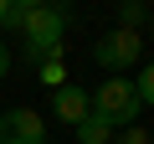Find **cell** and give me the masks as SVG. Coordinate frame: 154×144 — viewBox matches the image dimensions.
Here are the masks:
<instances>
[{"mask_svg": "<svg viewBox=\"0 0 154 144\" xmlns=\"http://www.w3.org/2000/svg\"><path fill=\"white\" fill-rule=\"evenodd\" d=\"M67 5H36V11H21V36H26V52L31 62H46L51 52H62V31H67Z\"/></svg>", "mask_w": 154, "mask_h": 144, "instance_id": "6da1fadb", "label": "cell"}, {"mask_svg": "<svg viewBox=\"0 0 154 144\" xmlns=\"http://www.w3.org/2000/svg\"><path fill=\"white\" fill-rule=\"evenodd\" d=\"M144 113L139 93H134V77H103L98 93H93V118H103L108 129H128L134 118Z\"/></svg>", "mask_w": 154, "mask_h": 144, "instance_id": "7a4b0ae2", "label": "cell"}, {"mask_svg": "<svg viewBox=\"0 0 154 144\" xmlns=\"http://www.w3.org/2000/svg\"><path fill=\"white\" fill-rule=\"evenodd\" d=\"M93 57H98V67H108V77H123L134 62H144V36L113 26V31H103L93 41Z\"/></svg>", "mask_w": 154, "mask_h": 144, "instance_id": "3957f363", "label": "cell"}, {"mask_svg": "<svg viewBox=\"0 0 154 144\" xmlns=\"http://www.w3.org/2000/svg\"><path fill=\"white\" fill-rule=\"evenodd\" d=\"M0 144H46V124L36 108H5L0 113Z\"/></svg>", "mask_w": 154, "mask_h": 144, "instance_id": "277c9868", "label": "cell"}, {"mask_svg": "<svg viewBox=\"0 0 154 144\" xmlns=\"http://www.w3.org/2000/svg\"><path fill=\"white\" fill-rule=\"evenodd\" d=\"M51 113L62 118V124H82L88 113H93V93H82V88H77V83H62L57 93H51Z\"/></svg>", "mask_w": 154, "mask_h": 144, "instance_id": "5b68a950", "label": "cell"}, {"mask_svg": "<svg viewBox=\"0 0 154 144\" xmlns=\"http://www.w3.org/2000/svg\"><path fill=\"white\" fill-rule=\"evenodd\" d=\"M77 144H113V129L103 124V118H82V124H77Z\"/></svg>", "mask_w": 154, "mask_h": 144, "instance_id": "8992f818", "label": "cell"}, {"mask_svg": "<svg viewBox=\"0 0 154 144\" xmlns=\"http://www.w3.org/2000/svg\"><path fill=\"white\" fill-rule=\"evenodd\" d=\"M149 16H144V0H123V5H118V26L123 31H139Z\"/></svg>", "mask_w": 154, "mask_h": 144, "instance_id": "52a82bcc", "label": "cell"}, {"mask_svg": "<svg viewBox=\"0 0 154 144\" xmlns=\"http://www.w3.org/2000/svg\"><path fill=\"white\" fill-rule=\"evenodd\" d=\"M134 93H139V103H144V108H154V62H144V67H139Z\"/></svg>", "mask_w": 154, "mask_h": 144, "instance_id": "ba28073f", "label": "cell"}, {"mask_svg": "<svg viewBox=\"0 0 154 144\" xmlns=\"http://www.w3.org/2000/svg\"><path fill=\"white\" fill-rule=\"evenodd\" d=\"M41 83H46V88H51V93H57V88H62V52H51V57H46V62H41Z\"/></svg>", "mask_w": 154, "mask_h": 144, "instance_id": "9c48e42d", "label": "cell"}, {"mask_svg": "<svg viewBox=\"0 0 154 144\" xmlns=\"http://www.w3.org/2000/svg\"><path fill=\"white\" fill-rule=\"evenodd\" d=\"M21 26V11H16V0H0V31H11Z\"/></svg>", "mask_w": 154, "mask_h": 144, "instance_id": "30bf717a", "label": "cell"}, {"mask_svg": "<svg viewBox=\"0 0 154 144\" xmlns=\"http://www.w3.org/2000/svg\"><path fill=\"white\" fill-rule=\"evenodd\" d=\"M118 144H149V134H144V129H134V124H128V129H123V139H118Z\"/></svg>", "mask_w": 154, "mask_h": 144, "instance_id": "8fae6325", "label": "cell"}, {"mask_svg": "<svg viewBox=\"0 0 154 144\" xmlns=\"http://www.w3.org/2000/svg\"><path fill=\"white\" fill-rule=\"evenodd\" d=\"M5 77H11V46L0 41V83H5Z\"/></svg>", "mask_w": 154, "mask_h": 144, "instance_id": "7c38bea8", "label": "cell"}, {"mask_svg": "<svg viewBox=\"0 0 154 144\" xmlns=\"http://www.w3.org/2000/svg\"><path fill=\"white\" fill-rule=\"evenodd\" d=\"M36 5H51V0H16V11H36Z\"/></svg>", "mask_w": 154, "mask_h": 144, "instance_id": "4fadbf2b", "label": "cell"}, {"mask_svg": "<svg viewBox=\"0 0 154 144\" xmlns=\"http://www.w3.org/2000/svg\"><path fill=\"white\" fill-rule=\"evenodd\" d=\"M149 31H154V16H149Z\"/></svg>", "mask_w": 154, "mask_h": 144, "instance_id": "5bb4252c", "label": "cell"}, {"mask_svg": "<svg viewBox=\"0 0 154 144\" xmlns=\"http://www.w3.org/2000/svg\"><path fill=\"white\" fill-rule=\"evenodd\" d=\"M149 144H154V139H149Z\"/></svg>", "mask_w": 154, "mask_h": 144, "instance_id": "9a60e30c", "label": "cell"}]
</instances>
